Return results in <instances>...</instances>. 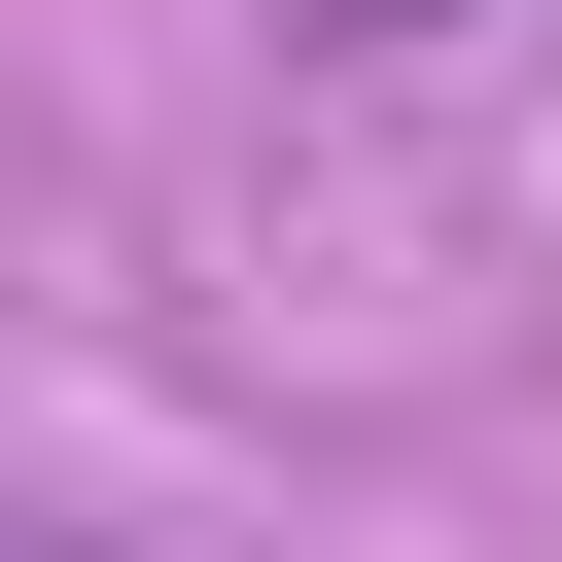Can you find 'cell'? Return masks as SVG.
Listing matches in <instances>:
<instances>
[{
    "instance_id": "6da1fadb",
    "label": "cell",
    "mask_w": 562,
    "mask_h": 562,
    "mask_svg": "<svg viewBox=\"0 0 562 562\" xmlns=\"http://www.w3.org/2000/svg\"><path fill=\"white\" fill-rule=\"evenodd\" d=\"M316 35H351V70H422V35H457V0H316Z\"/></svg>"
},
{
    "instance_id": "7a4b0ae2",
    "label": "cell",
    "mask_w": 562,
    "mask_h": 562,
    "mask_svg": "<svg viewBox=\"0 0 562 562\" xmlns=\"http://www.w3.org/2000/svg\"><path fill=\"white\" fill-rule=\"evenodd\" d=\"M0 562H70V527H0Z\"/></svg>"
}]
</instances>
